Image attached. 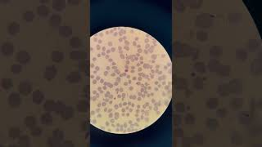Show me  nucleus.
Returning a JSON list of instances; mask_svg holds the SVG:
<instances>
[{
	"instance_id": "obj_1",
	"label": "nucleus",
	"mask_w": 262,
	"mask_h": 147,
	"mask_svg": "<svg viewBox=\"0 0 262 147\" xmlns=\"http://www.w3.org/2000/svg\"><path fill=\"white\" fill-rule=\"evenodd\" d=\"M172 63L144 31L113 27L90 38V124L113 134L151 126L170 105Z\"/></svg>"
}]
</instances>
